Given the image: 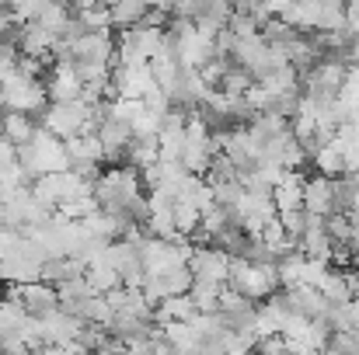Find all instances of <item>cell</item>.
<instances>
[{"label":"cell","mask_w":359,"mask_h":355,"mask_svg":"<svg viewBox=\"0 0 359 355\" xmlns=\"http://www.w3.org/2000/svg\"><path fill=\"white\" fill-rule=\"evenodd\" d=\"M98 125V105H88L84 98L74 102H53L49 109H42V129L53 132L56 139H74L84 132H95Z\"/></svg>","instance_id":"cell-1"},{"label":"cell","mask_w":359,"mask_h":355,"mask_svg":"<svg viewBox=\"0 0 359 355\" xmlns=\"http://www.w3.org/2000/svg\"><path fill=\"white\" fill-rule=\"evenodd\" d=\"M18 164L28 171V178H42V174H56L67 171V143L56 139L46 129H35V136L18 146Z\"/></svg>","instance_id":"cell-2"},{"label":"cell","mask_w":359,"mask_h":355,"mask_svg":"<svg viewBox=\"0 0 359 355\" xmlns=\"http://www.w3.org/2000/svg\"><path fill=\"white\" fill-rule=\"evenodd\" d=\"M217 132L210 129V122L203 116H189L185 118V143H182V157L178 164L189 174H206V167L217 157Z\"/></svg>","instance_id":"cell-3"},{"label":"cell","mask_w":359,"mask_h":355,"mask_svg":"<svg viewBox=\"0 0 359 355\" xmlns=\"http://www.w3.org/2000/svg\"><path fill=\"white\" fill-rule=\"evenodd\" d=\"M227 282L248 300H269L279 289V272H276V265H255L244 258H231Z\"/></svg>","instance_id":"cell-4"},{"label":"cell","mask_w":359,"mask_h":355,"mask_svg":"<svg viewBox=\"0 0 359 355\" xmlns=\"http://www.w3.org/2000/svg\"><path fill=\"white\" fill-rule=\"evenodd\" d=\"M4 88V109L7 112H21V116H35L46 109V84L32 74H25L21 67L0 81Z\"/></svg>","instance_id":"cell-5"},{"label":"cell","mask_w":359,"mask_h":355,"mask_svg":"<svg viewBox=\"0 0 359 355\" xmlns=\"http://www.w3.org/2000/svg\"><path fill=\"white\" fill-rule=\"evenodd\" d=\"M192 247L185 240H164V237H140V261H143V275H161L171 268L189 265Z\"/></svg>","instance_id":"cell-6"},{"label":"cell","mask_w":359,"mask_h":355,"mask_svg":"<svg viewBox=\"0 0 359 355\" xmlns=\"http://www.w3.org/2000/svg\"><path fill=\"white\" fill-rule=\"evenodd\" d=\"M164 49V32L161 28H126L122 39H116V63L129 67V63H150L157 53Z\"/></svg>","instance_id":"cell-7"},{"label":"cell","mask_w":359,"mask_h":355,"mask_svg":"<svg viewBox=\"0 0 359 355\" xmlns=\"http://www.w3.org/2000/svg\"><path fill=\"white\" fill-rule=\"evenodd\" d=\"M231 220L238 223L248 237H255L269 220H276V202H272V192H255V188H244L241 199L227 209Z\"/></svg>","instance_id":"cell-8"},{"label":"cell","mask_w":359,"mask_h":355,"mask_svg":"<svg viewBox=\"0 0 359 355\" xmlns=\"http://www.w3.org/2000/svg\"><path fill=\"white\" fill-rule=\"evenodd\" d=\"M346 60L342 56H321L304 74V98H339L346 81Z\"/></svg>","instance_id":"cell-9"},{"label":"cell","mask_w":359,"mask_h":355,"mask_svg":"<svg viewBox=\"0 0 359 355\" xmlns=\"http://www.w3.org/2000/svg\"><path fill=\"white\" fill-rule=\"evenodd\" d=\"M0 213H4V223L14 227V230H28L35 223H42L49 216V209L32 195V188H14V192H4L0 195Z\"/></svg>","instance_id":"cell-10"},{"label":"cell","mask_w":359,"mask_h":355,"mask_svg":"<svg viewBox=\"0 0 359 355\" xmlns=\"http://www.w3.org/2000/svg\"><path fill=\"white\" fill-rule=\"evenodd\" d=\"M102 160H109V157H105V150H102V143H98L95 132H84V136L67 139V171H74L77 178L95 181L102 174Z\"/></svg>","instance_id":"cell-11"},{"label":"cell","mask_w":359,"mask_h":355,"mask_svg":"<svg viewBox=\"0 0 359 355\" xmlns=\"http://www.w3.org/2000/svg\"><path fill=\"white\" fill-rule=\"evenodd\" d=\"M255 314H258V303H255V300L241 296L238 289H220L217 317H220V324H224L227 331H234V335L251 331V335H255ZM255 338H258V335H255Z\"/></svg>","instance_id":"cell-12"},{"label":"cell","mask_w":359,"mask_h":355,"mask_svg":"<svg viewBox=\"0 0 359 355\" xmlns=\"http://www.w3.org/2000/svg\"><path fill=\"white\" fill-rule=\"evenodd\" d=\"M189 272H192V282L227 286L231 254L220 251V247H192V254H189Z\"/></svg>","instance_id":"cell-13"},{"label":"cell","mask_w":359,"mask_h":355,"mask_svg":"<svg viewBox=\"0 0 359 355\" xmlns=\"http://www.w3.org/2000/svg\"><path fill=\"white\" fill-rule=\"evenodd\" d=\"M70 53H74V63H95V67L112 70L116 39H112V32H84L77 42H70Z\"/></svg>","instance_id":"cell-14"},{"label":"cell","mask_w":359,"mask_h":355,"mask_svg":"<svg viewBox=\"0 0 359 355\" xmlns=\"http://www.w3.org/2000/svg\"><path fill=\"white\" fill-rule=\"evenodd\" d=\"M95 136L105 150V157H122L126 146L133 143V125L122 122V118H112L105 112V105H98V125H95Z\"/></svg>","instance_id":"cell-15"},{"label":"cell","mask_w":359,"mask_h":355,"mask_svg":"<svg viewBox=\"0 0 359 355\" xmlns=\"http://www.w3.org/2000/svg\"><path fill=\"white\" fill-rule=\"evenodd\" d=\"M300 206L311 213V216H321L328 220L335 213V181L328 174H318V178H307L304 181V199Z\"/></svg>","instance_id":"cell-16"},{"label":"cell","mask_w":359,"mask_h":355,"mask_svg":"<svg viewBox=\"0 0 359 355\" xmlns=\"http://www.w3.org/2000/svg\"><path fill=\"white\" fill-rule=\"evenodd\" d=\"M14 42H18L21 56H32V60H49V56H53V46H56V35H53L49 28H42L39 21H28V25H21V28H18Z\"/></svg>","instance_id":"cell-17"},{"label":"cell","mask_w":359,"mask_h":355,"mask_svg":"<svg viewBox=\"0 0 359 355\" xmlns=\"http://www.w3.org/2000/svg\"><path fill=\"white\" fill-rule=\"evenodd\" d=\"M18 293H21L18 300H21L25 314H32V317L53 314V310L60 307L56 286H49V282H42V279H35V282H25V286H18Z\"/></svg>","instance_id":"cell-18"},{"label":"cell","mask_w":359,"mask_h":355,"mask_svg":"<svg viewBox=\"0 0 359 355\" xmlns=\"http://www.w3.org/2000/svg\"><path fill=\"white\" fill-rule=\"evenodd\" d=\"M297 251H300L304 258L332 261L335 244H332V237H328V230H325V220H321V216H311L307 230H304V234H300V240H297Z\"/></svg>","instance_id":"cell-19"},{"label":"cell","mask_w":359,"mask_h":355,"mask_svg":"<svg viewBox=\"0 0 359 355\" xmlns=\"http://www.w3.org/2000/svg\"><path fill=\"white\" fill-rule=\"evenodd\" d=\"M81 95H84V81L77 77V70L56 63L53 74H49V81H46V98L49 102H74Z\"/></svg>","instance_id":"cell-20"},{"label":"cell","mask_w":359,"mask_h":355,"mask_svg":"<svg viewBox=\"0 0 359 355\" xmlns=\"http://www.w3.org/2000/svg\"><path fill=\"white\" fill-rule=\"evenodd\" d=\"M283 300H286V307H290L293 314H300V317H325V310H328V300H325L314 286H293V289L283 293Z\"/></svg>","instance_id":"cell-21"},{"label":"cell","mask_w":359,"mask_h":355,"mask_svg":"<svg viewBox=\"0 0 359 355\" xmlns=\"http://www.w3.org/2000/svg\"><path fill=\"white\" fill-rule=\"evenodd\" d=\"M304 174L300 171H283V178L272 185V202H276V213H283V209H297L300 206V199H304ZM304 209V206H300Z\"/></svg>","instance_id":"cell-22"},{"label":"cell","mask_w":359,"mask_h":355,"mask_svg":"<svg viewBox=\"0 0 359 355\" xmlns=\"http://www.w3.org/2000/svg\"><path fill=\"white\" fill-rule=\"evenodd\" d=\"M109 14H112V28H136L143 21V14L154 7V0H105Z\"/></svg>","instance_id":"cell-23"},{"label":"cell","mask_w":359,"mask_h":355,"mask_svg":"<svg viewBox=\"0 0 359 355\" xmlns=\"http://www.w3.org/2000/svg\"><path fill=\"white\" fill-rule=\"evenodd\" d=\"M84 279L91 282V289L98 293V296H105V293H112V289H119L122 286V279H119V272L98 254L95 261H88L84 265Z\"/></svg>","instance_id":"cell-24"},{"label":"cell","mask_w":359,"mask_h":355,"mask_svg":"<svg viewBox=\"0 0 359 355\" xmlns=\"http://www.w3.org/2000/svg\"><path fill=\"white\" fill-rule=\"evenodd\" d=\"M311 157H314V164H318L321 174H328V178L346 174V150H342V139H339V136H332V139H328L325 146H318Z\"/></svg>","instance_id":"cell-25"},{"label":"cell","mask_w":359,"mask_h":355,"mask_svg":"<svg viewBox=\"0 0 359 355\" xmlns=\"http://www.w3.org/2000/svg\"><path fill=\"white\" fill-rule=\"evenodd\" d=\"M35 122L32 116H21V112H7V116H0V136L11 143V146H25L32 136H35Z\"/></svg>","instance_id":"cell-26"},{"label":"cell","mask_w":359,"mask_h":355,"mask_svg":"<svg viewBox=\"0 0 359 355\" xmlns=\"http://www.w3.org/2000/svg\"><path fill=\"white\" fill-rule=\"evenodd\" d=\"M199 310H196V303L189 300V293H182V296H168V300H161L157 307H154V321L157 324H168V321H192Z\"/></svg>","instance_id":"cell-27"},{"label":"cell","mask_w":359,"mask_h":355,"mask_svg":"<svg viewBox=\"0 0 359 355\" xmlns=\"http://www.w3.org/2000/svg\"><path fill=\"white\" fill-rule=\"evenodd\" d=\"M318 293L328 300V303H349L353 293H349V282H346V272H325V279L318 282Z\"/></svg>","instance_id":"cell-28"},{"label":"cell","mask_w":359,"mask_h":355,"mask_svg":"<svg viewBox=\"0 0 359 355\" xmlns=\"http://www.w3.org/2000/svg\"><path fill=\"white\" fill-rule=\"evenodd\" d=\"M220 289L224 286H210V282H192L189 289V300L196 303L199 314H217V300H220Z\"/></svg>","instance_id":"cell-29"},{"label":"cell","mask_w":359,"mask_h":355,"mask_svg":"<svg viewBox=\"0 0 359 355\" xmlns=\"http://www.w3.org/2000/svg\"><path fill=\"white\" fill-rule=\"evenodd\" d=\"M251 88V77L241 70V67H227L224 77L217 81V91H224L227 98H244V91Z\"/></svg>","instance_id":"cell-30"},{"label":"cell","mask_w":359,"mask_h":355,"mask_svg":"<svg viewBox=\"0 0 359 355\" xmlns=\"http://www.w3.org/2000/svg\"><path fill=\"white\" fill-rule=\"evenodd\" d=\"M25 321H28V314H25L21 303H14V300H0V335H18Z\"/></svg>","instance_id":"cell-31"},{"label":"cell","mask_w":359,"mask_h":355,"mask_svg":"<svg viewBox=\"0 0 359 355\" xmlns=\"http://www.w3.org/2000/svg\"><path fill=\"white\" fill-rule=\"evenodd\" d=\"M199 216H203V213H199L192 202L175 199V227H178V237L196 234V230H199Z\"/></svg>","instance_id":"cell-32"},{"label":"cell","mask_w":359,"mask_h":355,"mask_svg":"<svg viewBox=\"0 0 359 355\" xmlns=\"http://www.w3.org/2000/svg\"><path fill=\"white\" fill-rule=\"evenodd\" d=\"M276 220L283 223V230H286V234H290V240L297 244V240H300V234L307 230V223H311V213L297 206V209H283V213H276Z\"/></svg>","instance_id":"cell-33"},{"label":"cell","mask_w":359,"mask_h":355,"mask_svg":"<svg viewBox=\"0 0 359 355\" xmlns=\"http://www.w3.org/2000/svg\"><path fill=\"white\" fill-rule=\"evenodd\" d=\"M77 21L84 25V32H109V28H112V14H109V7H105V4L77 11Z\"/></svg>","instance_id":"cell-34"},{"label":"cell","mask_w":359,"mask_h":355,"mask_svg":"<svg viewBox=\"0 0 359 355\" xmlns=\"http://www.w3.org/2000/svg\"><path fill=\"white\" fill-rule=\"evenodd\" d=\"M227 32H231L234 39H251V35H258V32H262V25H258L255 18H248V14H231Z\"/></svg>","instance_id":"cell-35"},{"label":"cell","mask_w":359,"mask_h":355,"mask_svg":"<svg viewBox=\"0 0 359 355\" xmlns=\"http://www.w3.org/2000/svg\"><path fill=\"white\" fill-rule=\"evenodd\" d=\"M255 349H258V355H286L290 352V342L283 335H265V338L255 342Z\"/></svg>","instance_id":"cell-36"},{"label":"cell","mask_w":359,"mask_h":355,"mask_svg":"<svg viewBox=\"0 0 359 355\" xmlns=\"http://www.w3.org/2000/svg\"><path fill=\"white\" fill-rule=\"evenodd\" d=\"M0 355H32L21 335H0Z\"/></svg>","instance_id":"cell-37"},{"label":"cell","mask_w":359,"mask_h":355,"mask_svg":"<svg viewBox=\"0 0 359 355\" xmlns=\"http://www.w3.org/2000/svg\"><path fill=\"white\" fill-rule=\"evenodd\" d=\"M18 160V146H11L4 136H0V171L7 167V164H14Z\"/></svg>","instance_id":"cell-38"},{"label":"cell","mask_w":359,"mask_h":355,"mask_svg":"<svg viewBox=\"0 0 359 355\" xmlns=\"http://www.w3.org/2000/svg\"><path fill=\"white\" fill-rule=\"evenodd\" d=\"M11 32H14V14L11 11H0V42L11 39Z\"/></svg>","instance_id":"cell-39"},{"label":"cell","mask_w":359,"mask_h":355,"mask_svg":"<svg viewBox=\"0 0 359 355\" xmlns=\"http://www.w3.org/2000/svg\"><path fill=\"white\" fill-rule=\"evenodd\" d=\"M346 307H349V324H353V331L359 335V293L349 300V303H346Z\"/></svg>","instance_id":"cell-40"},{"label":"cell","mask_w":359,"mask_h":355,"mask_svg":"<svg viewBox=\"0 0 359 355\" xmlns=\"http://www.w3.org/2000/svg\"><path fill=\"white\" fill-rule=\"evenodd\" d=\"M346 216H349V227H353V240H356V237H359V199H356V206H353V209H349Z\"/></svg>","instance_id":"cell-41"},{"label":"cell","mask_w":359,"mask_h":355,"mask_svg":"<svg viewBox=\"0 0 359 355\" xmlns=\"http://www.w3.org/2000/svg\"><path fill=\"white\" fill-rule=\"evenodd\" d=\"M353 261H356V265H359V237H356V240H353Z\"/></svg>","instance_id":"cell-42"},{"label":"cell","mask_w":359,"mask_h":355,"mask_svg":"<svg viewBox=\"0 0 359 355\" xmlns=\"http://www.w3.org/2000/svg\"><path fill=\"white\" fill-rule=\"evenodd\" d=\"M0 105H4V88H0Z\"/></svg>","instance_id":"cell-43"},{"label":"cell","mask_w":359,"mask_h":355,"mask_svg":"<svg viewBox=\"0 0 359 355\" xmlns=\"http://www.w3.org/2000/svg\"><path fill=\"white\" fill-rule=\"evenodd\" d=\"M175 355H196V352H175Z\"/></svg>","instance_id":"cell-44"},{"label":"cell","mask_w":359,"mask_h":355,"mask_svg":"<svg viewBox=\"0 0 359 355\" xmlns=\"http://www.w3.org/2000/svg\"><path fill=\"white\" fill-rule=\"evenodd\" d=\"M0 223H4V213H0Z\"/></svg>","instance_id":"cell-45"}]
</instances>
